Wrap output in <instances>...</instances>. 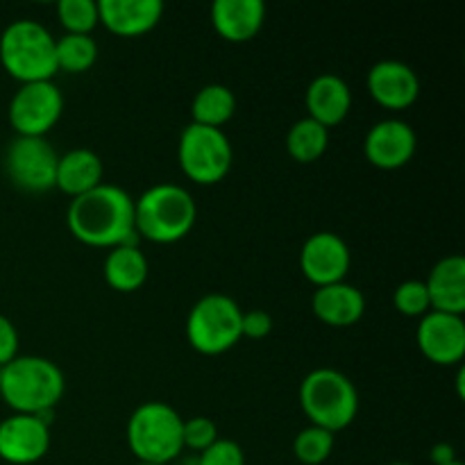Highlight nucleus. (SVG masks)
Listing matches in <instances>:
<instances>
[{
  "mask_svg": "<svg viewBox=\"0 0 465 465\" xmlns=\"http://www.w3.org/2000/svg\"><path fill=\"white\" fill-rule=\"evenodd\" d=\"M66 225L68 232L89 248L112 250L139 243L134 230V198L125 189L107 182L71 200Z\"/></svg>",
  "mask_w": 465,
  "mask_h": 465,
  "instance_id": "1",
  "label": "nucleus"
},
{
  "mask_svg": "<svg viewBox=\"0 0 465 465\" xmlns=\"http://www.w3.org/2000/svg\"><path fill=\"white\" fill-rule=\"evenodd\" d=\"M66 391V377L62 368L45 357H21L0 368V400L14 413L54 411Z\"/></svg>",
  "mask_w": 465,
  "mask_h": 465,
  "instance_id": "2",
  "label": "nucleus"
},
{
  "mask_svg": "<svg viewBox=\"0 0 465 465\" xmlns=\"http://www.w3.org/2000/svg\"><path fill=\"white\" fill-rule=\"evenodd\" d=\"M195 218H198V207L184 186H150L134 200L136 236L150 243H177L193 230Z\"/></svg>",
  "mask_w": 465,
  "mask_h": 465,
  "instance_id": "3",
  "label": "nucleus"
},
{
  "mask_svg": "<svg viewBox=\"0 0 465 465\" xmlns=\"http://www.w3.org/2000/svg\"><path fill=\"white\" fill-rule=\"evenodd\" d=\"M0 64L21 84L50 82L57 73L54 36L39 21L21 18L0 35Z\"/></svg>",
  "mask_w": 465,
  "mask_h": 465,
  "instance_id": "4",
  "label": "nucleus"
},
{
  "mask_svg": "<svg viewBox=\"0 0 465 465\" xmlns=\"http://www.w3.org/2000/svg\"><path fill=\"white\" fill-rule=\"evenodd\" d=\"M300 407L313 427L336 436L348 430L357 418V386L334 368H318L300 384Z\"/></svg>",
  "mask_w": 465,
  "mask_h": 465,
  "instance_id": "5",
  "label": "nucleus"
},
{
  "mask_svg": "<svg viewBox=\"0 0 465 465\" xmlns=\"http://www.w3.org/2000/svg\"><path fill=\"white\" fill-rule=\"evenodd\" d=\"M184 418L166 402H143L127 420V445L141 463L171 465L184 452Z\"/></svg>",
  "mask_w": 465,
  "mask_h": 465,
  "instance_id": "6",
  "label": "nucleus"
},
{
  "mask_svg": "<svg viewBox=\"0 0 465 465\" xmlns=\"http://www.w3.org/2000/svg\"><path fill=\"white\" fill-rule=\"evenodd\" d=\"M243 309L223 293H209L191 307L186 318V341L204 357L225 354L243 339L241 334Z\"/></svg>",
  "mask_w": 465,
  "mask_h": 465,
  "instance_id": "7",
  "label": "nucleus"
},
{
  "mask_svg": "<svg viewBox=\"0 0 465 465\" xmlns=\"http://www.w3.org/2000/svg\"><path fill=\"white\" fill-rule=\"evenodd\" d=\"M177 162L182 173L200 186L218 184L232 171L234 150L223 130L204 125L184 127L177 145Z\"/></svg>",
  "mask_w": 465,
  "mask_h": 465,
  "instance_id": "8",
  "label": "nucleus"
},
{
  "mask_svg": "<svg viewBox=\"0 0 465 465\" xmlns=\"http://www.w3.org/2000/svg\"><path fill=\"white\" fill-rule=\"evenodd\" d=\"M64 114V95L59 86L50 82H30L18 86L9 100V125L16 136L45 139Z\"/></svg>",
  "mask_w": 465,
  "mask_h": 465,
  "instance_id": "9",
  "label": "nucleus"
},
{
  "mask_svg": "<svg viewBox=\"0 0 465 465\" xmlns=\"http://www.w3.org/2000/svg\"><path fill=\"white\" fill-rule=\"evenodd\" d=\"M59 154L45 139L16 136L5 153V173L16 189L25 193H45L54 189Z\"/></svg>",
  "mask_w": 465,
  "mask_h": 465,
  "instance_id": "10",
  "label": "nucleus"
},
{
  "mask_svg": "<svg viewBox=\"0 0 465 465\" xmlns=\"http://www.w3.org/2000/svg\"><path fill=\"white\" fill-rule=\"evenodd\" d=\"M350 263H352V254H350L348 243L334 232H316L304 241L300 250L302 275L316 289L345 282Z\"/></svg>",
  "mask_w": 465,
  "mask_h": 465,
  "instance_id": "11",
  "label": "nucleus"
},
{
  "mask_svg": "<svg viewBox=\"0 0 465 465\" xmlns=\"http://www.w3.org/2000/svg\"><path fill=\"white\" fill-rule=\"evenodd\" d=\"M416 341L427 361L436 366H461L465 357L463 316L440 312L425 313L416 330Z\"/></svg>",
  "mask_w": 465,
  "mask_h": 465,
  "instance_id": "12",
  "label": "nucleus"
},
{
  "mask_svg": "<svg viewBox=\"0 0 465 465\" xmlns=\"http://www.w3.org/2000/svg\"><path fill=\"white\" fill-rule=\"evenodd\" d=\"M418 148V136L409 123L400 118H386L368 130L363 141V154L368 163L380 171H398L413 159Z\"/></svg>",
  "mask_w": 465,
  "mask_h": 465,
  "instance_id": "13",
  "label": "nucleus"
},
{
  "mask_svg": "<svg viewBox=\"0 0 465 465\" xmlns=\"http://www.w3.org/2000/svg\"><path fill=\"white\" fill-rule=\"evenodd\" d=\"M50 425L27 413H12L0 422V459L12 465H32L48 454Z\"/></svg>",
  "mask_w": 465,
  "mask_h": 465,
  "instance_id": "14",
  "label": "nucleus"
},
{
  "mask_svg": "<svg viewBox=\"0 0 465 465\" xmlns=\"http://www.w3.org/2000/svg\"><path fill=\"white\" fill-rule=\"evenodd\" d=\"M366 89L380 107L402 112L411 107L420 95V80L409 64L384 59L368 71Z\"/></svg>",
  "mask_w": 465,
  "mask_h": 465,
  "instance_id": "15",
  "label": "nucleus"
},
{
  "mask_svg": "<svg viewBox=\"0 0 465 465\" xmlns=\"http://www.w3.org/2000/svg\"><path fill=\"white\" fill-rule=\"evenodd\" d=\"M100 23L112 35L136 39L159 25L163 16L162 0H98Z\"/></svg>",
  "mask_w": 465,
  "mask_h": 465,
  "instance_id": "16",
  "label": "nucleus"
},
{
  "mask_svg": "<svg viewBox=\"0 0 465 465\" xmlns=\"http://www.w3.org/2000/svg\"><path fill=\"white\" fill-rule=\"evenodd\" d=\"M266 7L262 0H216L212 5V25L230 44H248L262 32Z\"/></svg>",
  "mask_w": 465,
  "mask_h": 465,
  "instance_id": "17",
  "label": "nucleus"
},
{
  "mask_svg": "<svg viewBox=\"0 0 465 465\" xmlns=\"http://www.w3.org/2000/svg\"><path fill=\"white\" fill-rule=\"evenodd\" d=\"M304 103H307L309 118L330 130L348 118L350 109H352V91L343 77L334 75V73H322L312 80Z\"/></svg>",
  "mask_w": 465,
  "mask_h": 465,
  "instance_id": "18",
  "label": "nucleus"
},
{
  "mask_svg": "<svg viewBox=\"0 0 465 465\" xmlns=\"http://www.w3.org/2000/svg\"><path fill=\"white\" fill-rule=\"evenodd\" d=\"M313 316L327 327H352L366 313V298L357 286L339 282L331 286H321L312 298Z\"/></svg>",
  "mask_w": 465,
  "mask_h": 465,
  "instance_id": "19",
  "label": "nucleus"
},
{
  "mask_svg": "<svg viewBox=\"0 0 465 465\" xmlns=\"http://www.w3.org/2000/svg\"><path fill=\"white\" fill-rule=\"evenodd\" d=\"M431 312L463 316L465 313V259L450 254L431 268L425 280Z\"/></svg>",
  "mask_w": 465,
  "mask_h": 465,
  "instance_id": "20",
  "label": "nucleus"
},
{
  "mask_svg": "<svg viewBox=\"0 0 465 465\" xmlns=\"http://www.w3.org/2000/svg\"><path fill=\"white\" fill-rule=\"evenodd\" d=\"M104 166L103 159L86 148L68 150L66 154L59 157L57 177H54V189L66 193L68 198H80L89 193L95 186L103 184Z\"/></svg>",
  "mask_w": 465,
  "mask_h": 465,
  "instance_id": "21",
  "label": "nucleus"
},
{
  "mask_svg": "<svg viewBox=\"0 0 465 465\" xmlns=\"http://www.w3.org/2000/svg\"><path fill=\"white\" fill-rule=\"evenodd\" d=\"M104 282L118 293H134L148 280V259L141 252L139 243L118 245L109 250L103 263Z\"/></svg>",
  "mask_w": 465,
  "mask_h": 465,
  "instance_id": "22",
  "label": "nucleus"
},
{
  "mask_svg": "<svg viewBox=\"0 0 465 465\" xmlns=\"http://www.w3.org/2000/svg\"><path fill=\"white\" fill-rule=\"evenodd\" d=\"M236 114V98L230 86L225 84H207L195 94L191 103V118L195 125L216 127L223 130L225 123H230Z\"/></svg>",
  "mask_w": 465,
  "mask_h": 465,
  "instance_id": "23",
  "label": "nucleus"
},
{
  "mask_svg": "<svg viewBox=\"0 0 465 465\" xmlns=\"http://www.w3.org/2000/svg\"><path fill=\"white\" fill-rule=\"evenodd\" d=\"M327 145H330V130L309 116L295 121L286 132V150L298 163L318 162L327 153Z\"/></svg>",
  "mask_w": 465,
  "mask_h": 465,
  "instance_id": "24",
  "label": "nucleus"
},
{
  "mask_svg": "<svg viewBox=\"0 0 465 465\" xmlns=\"http://www.w3.org/2000/svg\"><path fill=\"white\" fill-rule=\"evenodd\" d=\"M54 57H57V71L66 73H86L98 59V44L91 35H64L54 39Z\"/></svg>",
  "mask_w": 465,
  "mask_h": 465,
  "instance_id": "25",
  "label": "nucleus"
},
{
  "mask_svg": "<svg viewBox=\"0 0 465 465\" xmlns=\"http://www.w3.org/2000/svg\"><path fill=\"white\" fill-rule=\"evenodd\" d=\"M57 18L66 35H91L100 25L98 0H59Z\"/></svg>",
  "mask_w": 465,
  "mask_h": 465,
  "instance_id": "26",
  "label": "nucleus"
},
{
  "mask_svg": "<svg viewBox=\"0 0 465 465\" xmlns=\"http://www.w3.org/2000/svg\"><path fill=\"white\" fill-rule=\"evenodd\" d=\"M336 445V436L321 427L309 425L307 430L300 431L293 440V454L300 463L304 465H321L331 457Z\"/></svg>",
  "mask_w": 465,
  "mask_h": 465,
  "instance_id": "27",
  "label": "nucleus"
},
{
  "mask_svg": "<svg viewBox=\"0 0 465 465\" xmlns=\"http://www.w3.org/2000/svg\"><path fill=\"white\" fill-rule=\"evenodd\" d=\"M393 304L402 316L407 318H422L431 312L430 293L422 280H407L395 289Z\"/></svg>",
  "mask_w": 465,
  "mask_h": 465,
  "instance_id": "28",
  "label": "nucleus"
},
{
  "mask_svg": "<svg viewBox=\"0 0 465 465\" xmlns=\"http://www.w3.org/2000/svg\"><path fill=\"white\" fill-rule=\"evenodd\" d=\"M218 440V427L213 425L209 418L195 416L189 420L182 422V443L184 450L191 452H204L209 445H213Z\"/></svg>",
  "mask_w": 465,
  "mask_h": 465,
  "instance_id": "29",
  "label": "nucleus"
},
{
  "mask_svg": "<svg viewBox=\"0 0 465 465\" xmlns=\"http://www.w3.org/2000/svg\"><path fill=\"white\" fill-rule=\"evenodd\" d=\"M200 465H245V452L236 440L218 439L198 454Z\"/></svg>",
  "mask_w": 465,
  "mask_h": 465,
  "instance_id": "30",
  "label": "nucleus"
},
{
  "mask_svg": "<svg viewBox=\"0 0 465 465\" xmlns=\"http://www.w3.org/2000/svg\"><path fill=\"white\" fill-rule=\"evenodd\" d=\"M271 331H272L271 313H266L263 309H250V312H243V318H241V334H243V339L262 341L266 339Z\"/></svg>",
  "mask_w": 465,
  "mask_h": 465,
  "instance_id": "31",
  "label": "nucleus"
},
{
  "mask_svg": "<svg viewBox=\"0 0 465 465\" xmlns=\"http://www.w3.org/2000/svg\"><path fill=\"white\" fill-rule=\"evenodd\" d=\"M18 357V331L7 316H0V368Z\"/></svg>",
  "mask_w": 465,
  "mask_h": 465,
  "instance_id": "32",
  "label": "nucleus"
},
{
  "mask_svg": "<svg viewBox=\"0 0 465 465\" xmlns=\"http://www.w3.org/2000/svg\"><path fill=\"white\" fill-rule=\"evenodd\" d=\"M452 461H457V452L450 443H436L431 448V463L434 465H448Z\"/></svg>",
  "mask_w": 465,
  "mask_h": 465,
  "instance_id": "33",
  "label": "nucleus"
},
{
  "mask_svg": "<svg viewBox=\"0 0 465 465\" xmlns=\"http://www.w3.org/2000/svg\"><path fill=\"white\" fill-rule=\"evenodd\" d=\"M463 380H465V371H463V366H459V375H457V389H459V398H465Z\"/></svg>",
  "mask_w": 465,
  "mask_h": 465,
  "instance_id": "34",
  "label": "nucleus"
},
{
  "mask_svg": "<svg viewBox=\"0 0 465 465\" xmlns=\"http://www.w3.org/2000/svg\"><path fill=\"white\" fill-rule=\"evenodd\" d=\"M175 465H200V461H198V454H191V457H184V459H175Z\"/></svg>",
  "mask_w": 465,
  "mask_h": 465,
  "instance_id": "35",
  "label": "nucleus"
},
{
  "mask_svg": "<svg viewBox=\"0 0 465 465\" xmlns=\"http://www.w3.org/2000/svg\"><path fill=\"white\" fill-rule=\"evenodd\" d=\"M136 465H162V463H141V461H136Z\"/></svg>",
  "mask_w": 465,
  "mask_h": 465,
  "instance_id": "36",
  "label": "nucleus"
},
{
  "mask_svg": "<svg viewBox=\"0 0 465 465\" xmlns=\"http://www.w3.org/2000/svg\"><path fill=\"white\" fill-rule=\"evenodd\" d=\"M448 465H463L461 461H452V463H448Z\"/></svg>",
  "mask_w": 465,
  "mask_h": 465,
  "instance_id": "37",
  "label": "nucleus"
},
{
  "mask_svg": "<svg viewBox=\"0 0 465 465\" xmlns=\"http://www.w3.org/2000/svg\"><path fill=\"white\" fill-rule=\"evenodd\" d=\"M391 465H411V463H402V461H400V463H391Z\"/></svg>",
  "mask_w": 465,
  "mask_h": 465,
  "instance_id": "38",
  "label": "nucleus"
}]
</instances>
